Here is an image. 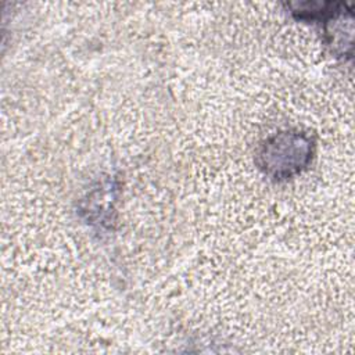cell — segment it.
<instances>
[{"instance_id": "cell-1", "label": "cell", "mask_w": 355, "mask_h": 355, "mask_svg": "<svg viewBox=\"0 0 355 355\" xmlns=\"http://www.w3.org/2000/svg\"><path fill=\"white\" fill-rule=\"evenodd\" d=\"M315 147V139L306 132H276L261 144L257 164L268 178L276 182L288 180L309 166Z\"/></svg>"}]
</instances>
